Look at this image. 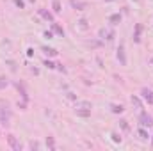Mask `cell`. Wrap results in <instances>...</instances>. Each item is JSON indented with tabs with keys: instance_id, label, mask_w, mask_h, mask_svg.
<instances>
[{
	"instance_id": "23",
	"label": "cell",
	"mask_w": 153,
	"mask_h": 151,
	"mask_svg": "<svg viewBox=\"0 0 153 151\" xmlns=\"http://www.w3.org/2000/svg\"><path fill=\"white\" fill-rule=\"evenodd\" d=\"M52 9H53V13H61V11H62L61 2H59V0H53V2H52Z\"/></svg>"
},
{
	"instance_id": "28",
	"label": "cell",
	"mask_w": 153,
	"mask_h": 151,
	"mask_svg": "<svg viewBox=\"0 0 153 151\" xmlns=\"http://www.w3.org/2000/svg\"><path fill=\"white\" fill-rule=\"evenodd\" d=\"M43 36H45L46 39H53V30H45Z\"/></svg>"
},
{
	"instance_id": "27",
	"label": "cell",
	"mask_w": 153,
	"mask_h": 151,
	"mask_svg": "<svg viewBox=\"0 0 153 151\" xmlns=\"http://www.w3.org/2000/svg\"><path fill=\"white\" fill-rule=\"evenodd\" d=\"M18 9H25V0H13Z\"/></svg>"
},
{
	"instance_id": "15",
	"label": "cell",
	"mask_w": 153,
	"mask_h": 151,
	"mask_svg": "<svg viewBox=\"0 0 153 151\" xmlns=\"http://www.w3.org/2000/svg\"><path fill=\"white\" fill-rule=\"evenodd\" d=\"M121 20H123V16H121L119 13H114V14H111V16H109V23H112V25L121 23Z\"/></svg>"
},
{
	"instance_id": "35",
	"label": "cell",
	"mask_w": 153,
	"mask_h": 151,
	"mask_svg": "<svg viewBox=\"0 0 153 151\" xmlns=\"http://www.w3.org/2000/svg\"><path fill=\"white\" fill-rule=\"evenodd\" d=\"M30 71H32L34 75H39V70H38V68H30Z\"/></svg>"
},
{
	"instance_id": "13",
	"label": "cell",
	"mask_w": 153,
	"mask_h": 151,
	"mask_svg": "<svg viewBox=\"0 0 153 151\" xmlns=\"http://www.w3.org/2000/svg\"><path fill=\"white\" fill-rule=\"evenodd\" d=\"M52 30H53V32H55L57 36H61V38H64V36H66V32H64V29H62V27H61L59 23H55V21L52 23Z\"/></svg>"
},
{
	"instance_id": "29",
	"label": "cell",
	"mask_w": 153,
	"mask_h": 151,
	"mask_svg": "<svg viewBox=\"0 0 153 151\" xmlns=\"http://www.w3.org/2000/svg\"><path fill=\"white\" fill-rule=\"evenodd\" d=\"M29 146H30V150H39V148H41V146H39V142H36V141H32Z\"/></svg>"
},
{
	"instance_id": "16",
	"label": "cell",
	"mask_w": 153,
	"mask_h": 151,
	"mask_svg": "<svg viewBox=\"0 0 153 151\" xmlns=\"http://www.w3.org/2000/svg\"><path fill=\"white\" fill-rule=\"evenodd\" d=\"M75 107H82V109H93V103L91 101H85V100H76Z\"/></svg>"
},
{
	"instance_id": "1",
	"label": "cell",
	"mask_w": 153,
	"mask_h": 151,
	"mask_svg": "<svg viewBox=\"0 0 153 151\" xmlns=\"http://www.w3.org/2000/svg\"><path fill=\"white\" fill-rule=\"evenodd\" d=\"M137 121H139V126H144V128H152L153 126V115L148 112H144V110H141Z\"/></svg>"
},
{
	"instance_id": "18",
	"label": "cell",
	"mask_w": 153,
	"mask_h": 151,
	"mask_svg": "<svg viewBox=\"0 0 153 151\" xmlns=\"http://www.w3.org/2000/svg\"><path fill=\"white\" fill-rule=\"evenodd\" d=\"M130 101H132V105H135V109H143V101H141V98H139V96H135V94H134V96L130 98Z\"/></svg>"
},
{
	"instance_id": "39",
	"label": "cell",
	"mask_w": 153,
	"mask_h": 151,
	"mask_svg": "<svg viewBox=\"0 0 153 151\" xmlns=\"http://www.w3.org/2000/svg\"><path fill=\"white\" fill-rule=\"evenodd\" d=\"M152 146H153V135H152Z\"/></svg>"
},
{
	"instance_id": "22",
	"label": "cell",
	"mask_w": 153,
	"mask_h": 151,
	"mask_svg": "<svg viewBox=\"0 0 153 151\" xmlns=\"http://www.w3.org/2000/svg\"><path fill=\"white\" fill-rule=\"evenodd\" d=\"M7 85H9V78L4 76V75H0V91H4Z\"/></svg>"
},
{
	"instance_id": "26",
	"label": "cell",
	"mask_w": 153,
	"mask_h": 151,
	"mask_svg": "<svg viewBox=\"0 0 153 151\" xmlns=\"http://www.w3.org/2000/svg\"><path fill=\"white\" fill-rule=\"evenodd\" d=\"M5 64L9 66V70H11V71H16V62H14V61H11V59H7V61H5Z\"/></svg>"
},
{
	"instance_id": "11",
	"label": "cell",
	"mask_w": 153,
	"mask_h": 151,
	"mask_svg": "<svg viewBox=\"0 0 153 151\" xmlns=\"http://www.w3.org/2000/svg\"><path fill=\"white\" fill-rule=\"evenodd\" d=\"M75 114L78 117H89L91 115V109H82V107H75Z\"/></svg>"
},
{
	"instance_id": "8",
	"label": "cell",
	"mask_w": 153,
	"mask_h": 151,
	"mask_svg": "<svg viewBox=\"0 0 153 151\" xmlns=\"http://www.w3.org/2000/svg\"><path fill=\"white\" fill-rule=\"evenodd\" d=\"M141 34H143V23H135V29H134V43H141Z\"/></svg>"
},
{
	"instance_id": "4",
	"label": "cell",
	"mask_w": 153,
	"mask_h": 151,
	"mask_svg": "<svg viewBox=\"0 0 153 151\" xmlns=\"http://www.w3.org/2000/svg\"><path fill=\"white\" fill-rule=\"evenodd\" d=\"M141 98H143L148 105H152V107H153V89L143 87V89H141Z\"/></svg>"
},
{
	"instance_id": "25",
	"label": "cell",
	"mask_w": 153,
	"mask_h": 151,
	"mask_svg": "<svg viewBox=\"0 0 153 151\" xmlns=\"http://www.w3.org/2000/svg\"><path fill=\"white\" fill-rule=\"evenodd\" d=\"M107 36H109V30L107 29H100L98 30V38L100 39H107Z\"/></svg>"
},
{
	"instance_id": "10",
	"label": "cell",
	"mask_w": 153,
	"mask_h": 151,
	"mask_svg": "<svg viewBox=\"0 0 153 151\" xmlns=\"http://www.w3.org/2000/svg\"><path fill=\"white\" fill-rule=\"evenodd\" d=\"M137 137H139L141 141H148V139H150V133H148V130H146L144 126H139V128H137Z\"/></svg>"
},
{
	"instance_id": "19",
	"label": "cell",
	"mask_w": 153,
	"mask_h": 151,
	"mask_svg": "<svg viewBox=\"0 0 153 151\" xmlns=\"http://www.w3.org/2000/svg\"><path fill=\"white\" fill-rule=\"evenodd\" d=\"M119 128H121L123 132H130V124H128V121H126V119H119Z\"/></svg>"
},
{
	"instance_id": "36",
	"label": "cell",
	"mask_w": 153,
	"mask_h": 151,
	"mask_svg": "<svg viewBox=\"0 0 153 151\" xmlns=\"http://www.w3.org/2000/svg\"><path fill=\"white\" fill-rule=\"evenodd\" d=\"M150 64H153V57H152V59H150Z\"/></svg>"
},
{
	"instance_id": "9",
	"label": "cell",
	"mask_w": 153,
	"mask_h": 151,
	"mask_svg": "<svg viewBox=\"0 0 153 151\" xmlns=\"http://www.w3.org/2000/svg\"><path fill=\"white\" fill-rule=\"evenodd\" d=\"M14 85H16V89H18V93L22 94V98H23L25 101H29V94H27V89H25V85H23L22 82H16Z\"/></svg>"
},
{
	"instance_id": "33",
	"label": "cell",
	"mask_w": 153,
	"mask_h": 151,
	"mask_svg": "<svg viewBox=\"0 0 153 151\" xmlns=\"http://www.w3.org/2000/svg\"><path fill=\"white\" fill-rule=\"evenodd\" d=\"M114 38H116L114 30H109V36H107V41H114Z\"/></svg>"
},
{
	"instance_id": "38",
	"label": "cell",
	"mask_w": 153,
	"mask_h": 151,
	"mask_svg": "<svg viewBox=\"0 0 153 151\" xmlns=\"http://www.w3.org/2000/svg\"><path fill=\"white\" fill-rule=\"evenodd\" d=\"M27 2H32V4H34V2H36V0H27Z\"/></svg>"
},
{
	"instance_id": "7",
	"label": "cell",
	"mask_w": 153,
	"mask_h": 151,
	"mask_svg": "<svg viewBox=\"0 0 153 151\" xmlns=\"http://www.w3.org/2000/svg\"><path fill=\"white\" fill-rule=\"evenodd\" d=\"M70 5L75 11H85L87 9V2H84V0H70Z\"/></svg>"
},
{
	"instance_id": "2",
	"label": "cell",
	"mask_w": 153,
	"mask_h": 151,
	"mask_svg": "<svg viewBox=\"0 0 153 151\" xmlns=\"http://www.w3.org/2000/svg\"><path fill=\"white\" fill-rule=\"evenodd\" d=\"M9 121H11V110H9L7 107L0 105V124L5 128V126L9 124Z\"/></svg>"
},
{
	"instance_id": "12",
	"label": "cell",
	"mask_w": 153,
	"mask_h": 151,
	"mask_svg": "<svg viewBox=\"0 0 153 151\" xmlns=\"http://www.w3.org/2000/svg\"><path fill=\"white\" fill-rule=\"evenodd\" d=\"M111 112L112 114H123L125 112V105H121V103H111Z\"/></svg>"
},
{
	"instance_id": "17",
	"label": "cell",
	"mask_w": 153,
	"mask_h": 151,
	"mask_svg": "<svg viewBox=\"0 0 153 151\" xmlns=\"http://www.w3.org/2000/svg\"><path fill=\"white\" fill-rule=\"evenodd\" d=\"M76 25H78L80 30H87V29H89V21H87V18H80V20L76 21Z\"/></svg>"
},
{
	"instance_id": "34",
	"label": "cell",
	"mask_w": 153,
	"mask_h": 151,
	"mask_svg": "<svg viewBox=\"0 0 153 151\" xmlns=\"http://www.w3.org/2000/svg\"><path fill=\"white\" fill-rule=\"evenodd\" d=\"M27 57H34V48H27Z\"/></svg>"
},
{
	"instance_id": "24",
	"label": "cell",
	"mask_w": 153,
	"mask_h": 151,
	"mask_svg": "<svg viewBox=\"0 0 153 151\" xmlns=\"http://www.w3.org/2000/svg\"><path fill=\"white\" fill-rule=\"evenodd\" d=\"M43 66H46L48 70H55V62H52L50 59H45L43 61Z\"/></svg>"
},
{
	"instance_id": "21",
	"label": "cell",
	"mask_w": 153,
	"mask_h": 151,
	"mask_svg": "<svg viewBox=\"0 0 153 151\" xmlns=\"http://www.w3.org/2000/svg\"><path fill=\"white\" fill-rule=\"evenodd\" d=\"M46 148L50 151L55 150V139H53V137H46Z\"/></svg>"
},
{
	"instance_id": "37",
	"label": "cell",
	"mask_w": 153,
	"mask_h": 151,
	"mask_svg": "<svg viewBox=\"0 0 153 151\" xmlns=\"http://www.w3.org/2000/svg\"><path fill=\"white\" fill-rule=\"evenodd\" d=\"M103 2H114V0H103Z\"/></svg>"
},
{
	"instance_id": "30",
	"label": "cell",
	"mask_w": 153,
	"mask_h": 151,
	"mask_svg": "<svg viewBox=\"0 0 153 151\" xmlns=\"http://www.w3.org/2000/svg\"><path fill=\"white\" fill-rule=\"evenodd\" d=\"M18 109L25 110V109H27V101H25V100H23V101H18Z\"/></svg>"
},
{
	"instance_id": "20",
	"label": "cell",
	"mask_w": 153,
	"mask_h": 151,
	"mask_svg": "<svg viewBox=\"0 0 153 151\" xmlns=\"http://www.w3.org/2000/svg\"><path fill=\"white\" fill-rule=\"evenodd\" d=\"M111 139H112V142H116V144H121V141H123V137L117 132H111Z\"/></svg>"
},
{
	"instance_id": "32",
	"label": "cell",
	"mask_w": 153,
	"mask_h": 151,
	"mask_svg": "<svg viewBox=\"0 0 153 151\" xmlns=\"http://www.w3.org/2000/svg\"><path fill=\"white\" fill-rule=\"evenodd\" d=\"M55 70H59L61 73H66V68H64L62 64H55Z\"/></svg>"
},
{
	"instance_id": "5",
	"label": "cell",
	"mask_w": 153,
	"mask_h": 151,
	"mask_svg": "<svg viewBox=\"0 0 153 151\" xmlns=\"http://www.w3.org/2000/svg\"><path fill=\"white\" fill-rule=\"evenodd\" d=\"M116 57H117V61H119L121 66H126V53H125V44L123 43H119L117 52H116Z\"/></svg>"
},
{
	"instance_id": "6",
	"label": "cell",
	"mask_w": 153,
	"mask_h": 151,
	"mask_svg": "<svg viewBox=\"0 0 153 151\" xmlns=\"http://www.w3.org/2000/svg\"><path fill=\"white\" fill-rule=\"evenodd\" d=\"M38 14L43 18V20L50 21V23H53V21H55V18H53V13H50V11H48V9H45V7L38 9Z\"/></svg>"
},
{
	"instance_id": "14",
	"label": "cell",
	"mask_w": 153,
	"mask_h": 151,
	"mask_svg": "<svg viewBox=\"0 0 153 151\" xmlns=\"http://www.w3.org/2000/svg\"><path fill=\"white\" fill-rule=\"evenodd\" d=\"M41 50L45 52V55H46V57H55V55L59 53V52H57L55 48H52V46H43Z\"/></svg>"
},
{
	"instance_id": "3",
	"label": "cell",
	"mask_w": 153,
	"mask_h": 151,
	"mask_svg": "<svg viewBox=\"0 0 153 151\" xmlns=\"http://www.w3.org/2000/svg\"><path fill=\"white\" fill-rule=\"evenodd\" d=\"M7 144H9V148H11L13 151H22V148H23V146H22V142H20L13 133H9V135H7Z\"/></svg>"
},
{
	"instance_id": "31",
	"label": "cell",
	"mask_w": 153,
	"mask_h": 151,
	"mask_svg": "<svg viewBox=\"0 0 153 151\" xmlns=\"http://www.w3.org/2000/svg\"><path fill=\"white\" fill-rule=\"evenodd\" d=\"M66 98H68V100H75V101H76L75 93H71V91H70V93H66Z\"/></svg>"
}]
</instances>
